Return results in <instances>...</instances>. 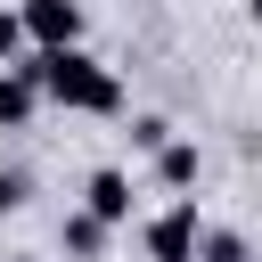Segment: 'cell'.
Masks as SVG:
<instances>
[{
  "label": "cell",
  "instance_id": "cell-1",
  "mask_svg": "<svg viewBox=\"0 0 262 262\" xmlns=\"http://www.w3.org/2000/svg\"><path fill=\"white\" fill-rule=\"evenodd\" d=\"M16 74H25L49 106H66V115H123V82H115V66H98L90 49H25Z\"/></svg>",
  "mask_w": 262,
  "mask_h": 262
},
{
  "label": "cell",
  "instance_id": "cell-2",
  "mask_svg": "<svg viewBox=\"0 0 262 262\" xmlns=\"http://www.w3.org/2000/svg\"><path fill=\"white\" fill-rule=\"evenodd\" d=\"M205 246V221H196V196H172L156 221H147V262H196Z\"/></svg>",
  "mask_w": 262,
  "mask_h": 262
},
{
  "label": "cell",
  "instance_id": "cell-3",
  "mask_svg": "<svg viewBox=\"0 0 262 262\" xmlns=\"http://www.w3.org/2000/svg\"><path fill=\"white\" fill-rule=\"evenodd\" d=\"M33 49H82V0H16Z\"/></svg>",
  "mask_w": 262,
  "mask_h": 262
},
{
  "label": "cell",
  "instance_id": "cell-4",
  "mask_svg": "<svg viewBox=\"0 0 262 262\" xmlns=\"http://www.w3.org/2000/svg\"><path fill=\"white\" fill-rule=\"evenodd\" d=\"M82 213H90V221H106V229H123V221H131V172L98 164V172H90V188H82Z\"/></svg>",
  "mask_w": 262,
  "mask_h": 262
},
{
  "label": "cell",
  "instance_id": "cell-5",
  "mask_svg": "<svg viewBox=\"0 0 262 262\" xmlns=\"http://www.w3.org/2000/svg\"><path fill=\"white\" fill-rule=\"evenodd\" d=\"M33 106H41V90H33L16 66H0V131H25V123H33Z\"/></svg>",
  "mask_w": 262,
  "mask_h": 262
},
{
  "label": "cell",
  "instance_id": "cell-6",
  "mask_svg": "<svg viewBox=\"0 0 262 262\" xmlns=\"http://www.w3.org/2000/svg\"><path fill=\"white\" fill-rule=\"evenodd\" d=\"M156 180H164V188H196V147H188V139H164V147H156Z\"/></svg>",
  "mask_w": 262,
  "mask_h": 262
},
{
  "label": "cell",
  "instance_id": "cell-7",
  "mask_svg": "<svg viewBox=\"0 0 262 262\" xmlns=\"http://www.w3.org/2000/svg\"><path fill=\"white\" fill-rule=\"evenodd\" d=\"M57 246H66L74 262H98V246H106V221H90V213H66V229H57Z\"/></svg>",
  "mask_w": 262,
  "mask_h": 262
},
{
  "label": "cell",
  "instance_id": "cell-8",
  "mask_svg": "<svg viewBox=\"0 0 262 262\" xmlns=\"http://www.w3.org/2000/svg\"><path fill=\"white\" fill-rule=\"evenodd\" d=\"M196 262H254V246H246L237 229H205V246H196Z\"/></svg>",
  "mask_w": 262,
  "mask_h": 262
},
{
  "label": "cell",
  "instance_id": "cell-9",
  "mask_svg": "<svg viewBox=\"0 0 262 262\" xmlns=\"http://www.w3.org/2000/svg\"><path fill=\"white\" fill-rule=\"evenodd\" d=\"M16 57H25V16L0 8V66H16Z\"/></svg>",
  "mask_w": 262,
  "mask_h": 262
},
{
  "label": "cell",
  "instance_id": "cell-10",
  "mask_svg": "<svg viewBox=\"0 0 262 262\" xmlns=\"http://www.w3.org/2000/svg\"><path fill=\"white\" fill-rule=\"evenodd\" d=\"M131 139H139V147H147V156H156V147H164V139H172V123H164V115H139V123H131Z\"/></svg>",
  "mask_w": 262,
  "mask_h": 262
},
{
  "label": "cell",
  "instance_id": "cell-11",
  "mask_svg": "<svg viewBox=\"0 0 262 262\" xmlns=\"http://www.w3.org/2000/svg\"><path fill=\"white\" fill-rule=\"evenodd\" d=\"M16 205H25V180H16V172H0V213H16Z\"/></svg>",
  "mask_w": 262,
  "mask_h": 262
},
{
  "label": "cell",
  "instance_id": "cell-12",
  "mask_svg": "<svg viewBox=\"0 0 262 262\" xmlns=\"http://www.w3.org/2000/svg\"><path fill=\"white\" fill-rule=\"evenodd\" d=\"M246 8H254V25H262V0H246Z\"/></svg>",
  "mask_w": 262,
  "mask_h": 262
},
{
  "label": "cell",
  "instance_id": "cell-13",
  "mask_svg": "<svg viewBox=\"0 0 262 262\" xmlns=\"http://www.w3.org/2000/svg\"><path fill=\"white\" fill-rule=\"evenodd\" d=\"M16 262H33V254H16Z\"/></svg>",
  "mask_w": 262,
  "mask_h": 262
}]
</instances>
